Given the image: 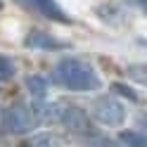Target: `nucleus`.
<instances>
[{"label": "nucleus", "instance_id": "obj_14", "mask_svg": "<svg viewBox=\"0 0 147 147\" xmlns=\"http://www.w3.org/2000/svg\"><path fill=\"white\" fill-rule=\"evenodd\" d=\"M138 126H140V133H147V114H140V119H138Z\"/></svg>", "mask_w": 147, "mask_h": 147}, {"label": "nucleus", "instance_id": "obj_15", "mask_svg": "<svg viewBox=\"0 0 147 147\" xmlns=\"http://www.w3.org/2000/svg\"><path fill=\"white\" fill-rule=\"evenodd\" d=\"M126 3H131V5H145L147 7V0H126Z\"/></svg>", "mask_w": 147, "mask_h": 147}, {"label": "nucleus", "instance_id": "obj_4", "mask_svg": "<svg viewBox=\"0 0 147 147\" xmlns=\"http://www.w3.org/2000/svg\"><path fill=\"white\" fill-rule=\"evenodd\" d=\"M59 123L67 128L69 133L78 135V138H86L93 131V123H90V114L86 112V109H81L78 105H67V109H64V114L59 119Z\"/></svg>", "mask_w": 147, "mask_h": 147}, {"label": "nucleus", "instance_id": "obj_5", "mask_svg": "<svg viewBox=\"0 0 147 147\" xmlns=\"http://www.w3.org/2000/svg\"><path fill=\"white\" fill-rule=\"evenodd\" d=\"M24 45L31 50H48V52H55V50H67L69 43L64 40H57L55 36H50L48 31H29V36L24 38Z\"/></svg>", "mask_w": 147, "mask_h": 147}, {"label": "nucleus", "instance_id": "obj_13", "mask_svg": "<svg viewBox=\"0 0 147 147\" xmlns=\"http://www.w3.org/2000/svg\"><path fill=\"white\" fill-rule=\"evenodd\" d=\"M26 147H52V145L45 140V138H36V140H33V142H29Z\"/></svg>", "mask_w": 147, "mask_h": 147}, {"label": "nucleus", "instance_id": "obj_8", "mask_svg": "<svg viewBox=\"0 0 147 147\" xmlns=\"http://www.w3.org/2000/svg\"><path fill=\"white\" fill-rule=\"evenodd\" d=\"M116 140L126 147H147V135L140 131H121Z\"/></svg>", "mask_w": 147, "mask_h": 147}, {"label": "nucleus", "instance_id": "obj_7", "mask_svg": "<svg viewBox=\"0 0 147 147\" xmlns=\"http://www.w3.org/2000/svg\"><path fill=\"white\" fill-rule=\"evenodd\" d=\"M26 90L33 97V105H45V97H48V81H45L40 74H31L26 78Z\"/></svg>", "mask_w": 147, "mask_h": 147}, {"label": "nucleus", "instance_id": "obj_12", "mask_svg": "<svg viewBox=\"0 0 147 147\" xmlns=\"http://www.w3.org/2000/svg\"><path fill=\"white\" fill-rule=\"evenodd\" d=\"M112 93H119L121 97H126V100H131V102H138V97L135 95V90L131 88V86H126V83H112Z\"/></svg>", "mask_w": 147, "mask_h": 147}, {"label": "nucleus", "instance_id": "obj_9", "mask_svg": "<svg viewBox=\"0 0 147 147\" xmlns=\"http://www.w3.org/2000/svg\"><path fill=\"white\" fill-rule=\"evenodd\" d=\"M81 140H83L86 147H121L119 140H114L109 135H102V133H90L86 138H81Z\"/></svg>", "mask_w": 147, "mask_h": 147}, {"label": "nucleus", "instance_id": "obj_3", "mask_svg": "<svg viewBox=\"0 0 147 147\" xmlns=\"http://www.w3.org/2000/svg\"><path fill=\"white\" fill-rule=\"evenodd\" d=\"M90 114H93L95 121H100L102 126H109V128H116L126 121V105L121 100H116L114 95H102L97 97L93 102V109H90Z\"/></svg>", "mask_w": 147, "mask_h": 147}, {"label": "nucleus", "instance_id": "obj_6", "mask_svg": "<svg viewBox=\"0 0 147 147\" xmlns=\"http://www.w3.org/2000/svg\"><path fill=\"white\" fill-rule=\"evenodd\" d=\"M26 5H31L36 12H40V14H45L48 19H55V22H62V24H67L69 19H67V14H64V10L55 3V0H24Z\"/></svg>", "mask_w": 147, "mask_h": 147}, {"label": "nucleus", "instance_id": "obj_1", "mask_svg": "<svg viewBox=\"0 0 147 147\" xmlns=\"http://www.w3.org/2000/svg\"><path fill=\"white\" fill-rule=\"evenodd\" d=\"M52 81L67 90L74 93H88V90H100L102 81H100L97 71L90 67L88 62L78 57H64L57 62V67L52 71Z\"/></svg>", "mask_w": 147, "mask_h": 147}, {"label": "nucleus", "instance_id": "obj_2", "mask_svg": "<svg viewBox=\"0 0 147 147\" xmlns=\"http://www.w3.org/2000/svg\"><path fill=\"white\" fill-rule=\"evenodd\" d=\"M40 123L38 112H36L33 105H26V102H12L0 109V128L5 133H12V135H26L36 131V126Z\"/></svg>", "mask_w": 147, "mask_h": 147}, {"label": "nucleus", "instance_id": "obj_10", "mask_svg": "<svg viewBox=\"0 0 147 147\" xmlns=\"http://www.w3.org/2000/svg\"><path fill=\"white\" fill-rule=\"evenodd\" d=\"M17 74V67H14V59L10 55H0V83H7L12 81Z\"/></svg>", "mask_w": 147, "mask_h": 147}, {"label": "nucleus", "instance_id": "obj_11", "mask_svg": "<svg viewBox=\"0 0 147 147\" xmlns=\"http://www.w3.org/2000/svg\"><path fill=\"white\" fill-rule=\"evenodd\" d=\"M126 74L133 81H138L140 86H147V64H131V67L126 69Z\"/></svg>", "mask_w": 147, "mask_h": 147}, {"label": "nucleus", "instance_id": "obj_16", "mask_svg": "<svg viewBox=\"0 0 147 147\" xmlns=\"http://www.w3.org/2000/svg\"><path fill=\"white\" fill-rule=\"evenodd\" d=\"M0 10H3V0H0Z\"/></svg>", "mask_w": 147, "mask_h": 147}]
</instances>
